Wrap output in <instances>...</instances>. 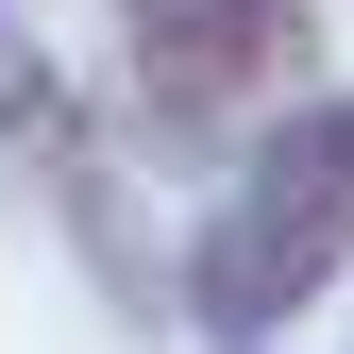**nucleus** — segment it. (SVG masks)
Wrapping results in <instances>:
<instances>
[{
    "instance_id": "3",
    "label": "nucleus",
    "mask_w": 354,
    "mask_h": 354,
    "mask_svg": "<svg viewBox=\"0 0 354 354\" xmlns=\"http://www.w3.org/2000/svg\"><path fill=\"white\" fill-rule=\"evenodd\" d=\"M236 203H253V219H287L304 253H354V102H287Z\"/></svg>"
},
{
    "instance_id": "2",
    "label": "nucleus",
    "mask_w": 354,
    "mask_h": 354,
    "mask_svg": "<svg viewBox=\"0 0 354 354\" xmlns=\"http://www.w3.org/2000/svg\"><path fill=\"white\" fill-rule=\"evenodd\" d=\"M321 287H337V253H304L287 219H253V203H219L203 253H186V304H203L219 337H270V321H304Z\"/></svg>"
},
{
    "instance_id": "1",
    "label": "nucleus",
    "mask_w": 354,
    "mask_h": 354,
    "mask_svg": "<svg viewBox=\"0 0 354 354\" xmlns=\"http://www.w3.org/2000/svg\"><path fill=\"white\" fill-rule=\"evenodd\" d=\"M118 34H136V102L169 118V136L253 118L304 68V0H118Z\"/></svg>"
}]
</instances>
